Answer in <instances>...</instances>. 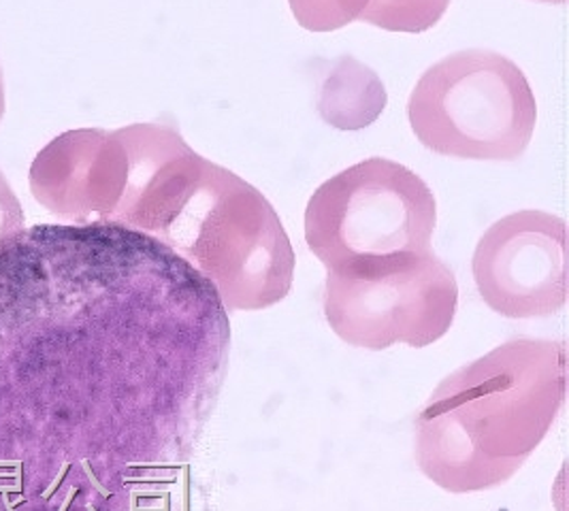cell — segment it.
I'll list each match as a JSON object with an SVG mask.
<instances>
[{
  "label": "cell",
  "mask_w": 569,
  "mask_h": 511,
  "mask_svg": "<svg viewBox=\"0 0 569 511\" xmlns=\"http://www.w3.org/2000/svg\"><path fill=\"white\" fill-rule=\"evenodd\" d=\"M129 178L122 130L78 128L34 156L28 186L34 201L64 224H111Z\"/></svg>",
  "instance_id": "8"
},
{
  "label": "cell",
  "mask_w": 569,
  "mask_h": 511,
  "mask_svg": "<svg viewBox=\"0 0 569 511\" xmlns=\"http://www.w3.org/2000/svg\"><path fill=\"white\" fill-rule=\"evenodd\" d=\"M563 341L512 339L433 390L416 418V462L452 494L506 484L566 403Z\"/></svg>",
  "instance_id": "2"
},
{
  "label": "cell",
  "mask_w": 569,
  "mask_h": 511,
  "mask_svg": "<svg viewBox=\"0 0 569 511\" xmlns=\"http://www.w3.org/2000/svg\"><path fill=\"white\" fill-rule=\"evenodd\" d=\"M124 229L150 234L216 288L227 313L284 301L297 255L262 192L180 141L146 181Z\"/></svg>",
  "instance_id": "3"
},
{
  "label": "cell",
  "mask_w": 569,
  "mask_h": 511,
  "mask_svg": "<svg viewBox=\"0 0 569 511\" xmlns=\"http://www.w3.org/2000/svg\"><path fill=\"white\" fill-rule=\"evenodd\" d=\"M382 79L352 56H341L322 81L318 113L329 127L361 130L373 124L387 109Z\"/></svg>",
  "instance_id": "9"
},
{
  "label": "cell",
  "mask_w": 569,
  "mask_h": 511,
  "mask_svg": "<svg viewBox=\"0 0 569 511\" xmlns=\"http://www.w3.org/2000/svg\"><path fill=\"white\" fill-rule=\"evenodd\" d=\"M7 111V99H4V77H2V67H0V122Z\"/></svg>",
  "instance_id": "11"
},
{
  "label": "cell",
  "mask_w": 569,
  "mask_h": 511,
  "mask_svg": "<svg viewBox=\"0 0 569 511\" xmlns=\"http://www.w3.org/2000/svg\"><path fill=\"white\" fill-rule=\"evenodd\" d=\"M325 315L341 341L365 350L427 348L450 331L459 283L433 254L392 255L329 271Z\"/></svg>",
  "instance_id": "6"
},
{
  "label": "cell",
  "mask_w": 569,
  "mask_h": 511,
  "mask_svg": "<svg viewBox=\"0 0 569 511\" xmlns=\"http://www.w3.org/2000/svg\"><path fill=\"white\" fill-rule=\"evenodd\" d=\"M408 120L431 152L512 162L531 143L538 102L510 58L489 50L457 51L416 81Z\"/></svg>",
  "instance_id": "4"
},
{
  "label": "cell",
  "mask_w": 569,
  "mask_h": 511,
  "mask_svg": "<svg viewBox=\"0 0 569 511\" xmlns=\"http://www.w3.org/2000/svg\"><path fill=\"white\" fill-rule=\"evenodd\" d=\"M438 203L412 169L369 158L327 179L306 209V243L329 271L431 254Z\"/></svg>",
  "instance_id": "5"
},
{
  "label": "cell",
  "mask_w": 569,
  "mask_h": 511,
  "mask_svg": "<svg viewBox=\"0 0 569 511\" xmlns=\"http://www.w3.org/2000/svg\"><path fill=\"white\" fill-rule=\"evenodd\" d=\"M471 271L495 313L552 315L568 303V227L546 211L510 213L480 237Z\"/></svg>",
  "instance_id": "7"
},
{
  "label": "cell",
  "mask_w": 569,
  "mask_h": 511,
  "mask_svg": "<svg viewBox=\"0 0 569 511\" xmlns=\"http://www.w3.org/2000/svg\"><path fill=\"white\" fill-rule=\"evenodd\" d=\"M231 350L216 288L113 224L0 252V511H146L173 494Z\"/></svg>",
  "instance_id": "1"
},
{
  "label": "cell",
  "mask_w": 569,
  "mask_h": 511,
  "mask_svg": "<svg viewBox=\"0 0 569 511\" xmlns=\"http://www.w3.org/2000/svg\"><path fill=\"white\" fill-rule=\"evenodd\" d=\"M27 229L24 207L13 192L9 179L0 171V252L7 250Z\"/></svg>",
  "instance_id": "10"
}]
</instances>
